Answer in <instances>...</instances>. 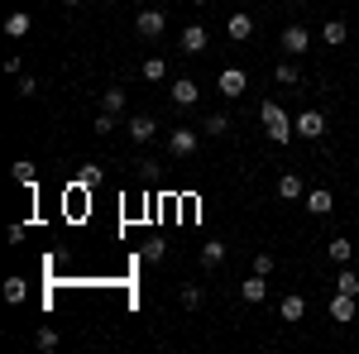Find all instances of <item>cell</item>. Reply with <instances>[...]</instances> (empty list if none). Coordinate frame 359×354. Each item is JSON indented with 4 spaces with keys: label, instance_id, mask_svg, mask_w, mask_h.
Here are the masks:
<instances>
[{
    "label": "cell",
    "instance_id": "obj_30",
    "mask_svg": "<svg viewBox=\"0 0 359 354\" xmlns=\"http://www.w3.org/2000/svg\"><path fill=\"white\" fill-rule=\"evenodd\" d=\"M163 254H168V249H163V240H149V245H144V264H158Z\"/></svg>",
    "mask_w": 359,
    "mask_h": 354
},
{
    "label": "cell",
    "instance_id": "obj_20",
    "mask_svg": "<svg viewBox=\"0 0 359 354\" xmlns=\"http://www.w3.org/2000/svg\"><path fill=\"white\" fill-rule=\"evenodd\" d=\"M201 135H211V139L230 135V115H206V120H201Z\"/></svg>",
    "mask_w": 359,
    "mask_h": 354
},
{
    "label": "cell",
    "instance_id": "obj_16",
    "mask_svg": "<svg viewBox=\"0 0 359 354\" xmlns=\"http://www.w3.org/2000/svg\"><path fill=\"white\" fill-rule=\"evenodd\" d=\"M321 39H326L331 48H340V43L350 39V25H345V20H326V25H321Z\"/></svg>",
    "mask_w": 359,
    "mask_h": 354
},
{
    "label": "cell",
    "instance_id": "obj_32",
    "mask_svg": "<svg viewBox=\"0 0 359 354\" xmlns=\"http://www.w3.org/2000/svg\"><path fill=\"white\" fill-rule=\"evenodd\" d=\"M182 306H201V287H196V282L182 287Z\"/></svg>",
    "mask_w": 359,
    "mask_h": 354
},
{
    "label": "cell",
    "instance_id": "obj_22",
    "mask_svg": "<svg viewBox=\"0 0 359 354\" xmlns=\"http://www.w3.org/2000/svg\"><path fill=\"white\" fill-rule=\"evenodd\" d=\"M25 297H29V282H25V278H5V301H15V306H20Z\"/></svg>",
    "mask_w": 359,
    "mask_h": 354
},
{
    "label": "cell",
    "instance_id": "obj_3",
    "mask_svg": "<svg viewBox=\"0 0 359 354\" xmlns=\"http://www.w3.org/2000/svg\"><path fill=\"white\" fill-rule=\"evenodd\" d=\"M168 101H172L177 110H187V106H196V101H201V86H196L192 77H177V82H172V91H168Z\"/></svg>",
    "mask_w": 359,
    "mask_h": 354
},
{
    "label": "cell",
    "instance_id": "obj_18",
    "mask_svg": "<svg viewBox=\"0 0 359 354\" xmlns=\"http://www.w3.org/2000/svg\"><path fill=\"white\" fill-rule=\"evenodd\" d=\"M221 264H225V245H221V240L201 245V268H221Z\"/></svg>",
    "mask_w": 359,
    "mask_h": 354
},
{
    "label": "cell",
    "instance_id": "obj_10",
    "mask_svg": "<svg viewBox=\"0 0 359 354\" xmlns=\"http://www.w3.org/2000/svg\"><path fill=\"white\" fill-rule=\"evenodd\" d=\"M125 130H130V139H135V144H149V139L158 135V120H154V115H135Z\"/></svg>",
    "mask_w": 359,
    "mask_h": 354
},
{
    "label": "cell",
    "instance_id": "obj_25",
    "mask_svg": "<svg viewBox=\"0 0 359 354\" xmlns=\"http://www.w3.org/2000/svg\"><path fill=\"white\" fill-rule=\"evenodd\" d=\"M34 345H39L43 354H53V350H57V330H53V326H39V335H34Z\"/></svg>",
    "mask_w": 359,
    "mask_h": 354
},
{
    "label": "cell",
    "instance_id": "obj_14",
    "mask_svg": "<svg viewBox=\"0 0 359 354\" xmlns=\"http://www.w3.org/2000/svg\"><path fill=\"white\" fill-rule=\"evenodd\" d=\"M278 316H283V321H302V316H306V301L297 297V292H287V297L278 301Z\"/></svg>",
    "mask_w": 359,
    "mask_h": 354
},
{
    "label": "cell",
    "instance_id": "obj_29",
    "mask_svg": "<svg viewBox=\"0 0 359 354\" xmlns=\"http://www.w3.org/2000/svg\"><path fill=\"white\" fill-rule=\"evenodd\" d=\"M91 130H96V135L106 139V135H111V130H115V110H101V115H96V125H91Z\"/></svg>",
    "mask_w": 359,
    "mask_h": 354
},
{
    "label": "cell",
    "instance_id": "obj_21",
    "mask_svg": "<svg viewBox=\"0 0 359 354\" xmlns=\"http://www.w3.org/2000/svg\"><path fill=\"white\" fill-rule=\"evenodd\" d=\"M5 34H10V39H25V34H29V15H25V10L5 15Z\"/></svg>",
    "mask_w": 359,
    "mask_h": 354
},
{
    "label": "cell",
    "instance_id": "obj_4",
    "mask_svg": "<svg viewBox=\"0 0 359 354\" xmlns=\"http://www.w3.org/2000/svg\"><path fill=\"white\" fill-rule=\"evenodd\" d=\"M135 29H139V39H158V34L168 29V15H163V10H139Z\"/></svg>",
    "mask_w": 359,
    "mask_h": 354
},
{
    "label": "cell",
    "instance_id": "obj_9",
    "mask_svg": "<svg viewBox=\"0 0 359 354\" xmlns=\"http://www.w3.org/2000/svg\"><path fill=\"white\" fill-rule=\"evenodd\" d=\"M306 211H311V216H331V211H335L331 187H311V191H306Z\"/></svg>",
    "mask_w": 359,
    "mask_h": 354
},
{
    "label": "cell",
    "instance_id": "obj_7",
    "mask_svg": "<svg viewBox=\"0 0 359 354\" xmlns=\"http://www.w3.org/2000/svg\"><path fill=\"white\" fill-rule=\"evenodd\" d=\"M278 43H283V53H306V48H311V34H306L302 25H287Z\"/></svg>",
    "mask_w": 359,
    "mask_h": 354
},
{
    "label": "cell",
    "instance_id": "obj_5",
    "mask_svg": "<svg viewBox=\"0 0 359 354\" xmlns=\"http://www.w3.org/2000/svg\"><path fill=\"white\" fill-rule=\"evenodd\" d=\"M216 86H221V96H225V101H235V96H245V86H249L245 67H225L221 77H216Z\"/></svg>",
    "mask_w": 359,
    "mask_h": 354
},
{
    "label": "cell",
    "instance_id": "obj_28",
    "mask_svg": "<svg viewBox=\"0 0 359 354\" xmlns=\"http://www.w3.org/2000/svg\"><path fill=\"white\" fill-rule=\"evenodd\" d=\"M273 268H278V259L269 254V249H259V254H254V273H264V278H269Z\"/></svg>",
    "mask_w": 359,
    "mask_h": 354
},
{
    "label": "cell",
    "instance_id": "obj_33",
    "mask_svg": "<svg viewBox=\"0 0 359 354\" xmlns=\"http://www.w3.org/2000/svg\"><path fill=\"white\" fill-rule=\"evenodd\" d=\"M15 91L29 101V96H39V82H34V77H20V86H15Z\"/></svg>",
    "mask_w": 359,
    "mask_h": 354
},
{
    "label": "cell",
    "instance_id": "obj_36",
    "mask_svg": "<svg viewBox=\"0 0 359 354\" xmlns=\"http://www.w3.org/2000/svg\"><path fill=\"white\" fill-rule=\"evenodd\" d=\"M355 158H359V149H355Z\"/></svg>",
    "mask_w": 359,
    "mask_h": 354
},
{
    "label": "cell",
    "instance_id": "obj_17",
    "mask_svg": "<svg viewBox=\"0 0 359 354\" xmlns=\"http://www.w3.org/2000/svg\"><path fill=\"white\" fill-rule=\"evenodd\" d=\"M359 245H350V240H345V235H335L331 245H326V254H331V264H350V254H355Z\"/></svg>",
    "mask_w": 359,
    "mask_h": 354
},
{
    "label": "cell",
    "instance_id": "obj_1",
    "mask_svg": "<svg viewBox=\"0 0 359 354\" xmlns=\"http://www.w3.org/2000/svg\"><path fill=\"white\" fill-rule=\"evenodd\" d=\"M259 120H264V135L273 139V144H287V139L297 135L292 120H287V110L278 106V101H264V106H259Z\"/></svg>",
    "mask_w": 359,
    "mask_h": 354
},
{
    "label": "cell",
    "instance_id": "obj_27",
    "mask_svg": "<svg viewBox=\"0 0 359 354\" xmlns=\"http://www.w3.org/2000/svg\"><path fill=\"white\" fill-rule=\"evenodd\" d=\"M125 101H130V91L111 86V91H106V106H101V110H115V115H120V110H125Z\"/></svg>",
    "mask_w": 359,
    "mask_h": 354
},
{
    "label": "cell",
    "instance_id": "obj_11",
    "mask_svg": "<svg viewBox=\"0 0 359 354\" xmlns=\"http://www.w3.org/2000/svg\"><path fill=\"white\" fill-rule=\"evenodd\" d=\"M206 43H211V34H206L201 25L182 29V53H206Z\"/></svg>",
    "mask_w": 359,
    "mask_h": 354
},
{
    "label": "cell",
    "instance_id": "obj_23",
    "mask_svg": "<svg viewBox=\"0 0 359 354\" xmlns=\"http://www.w3.org/2000/svg\"><path fill=\"white\" fill-rule=\"evenodd\" d=\"M335 292H350V297H359V273H355V268H340V278H335Z\"/></svg>",
    "mask_w": 359,
    "mask_h": 354
},
{
    "label": "cell",
    "instance_id": "obj_26",
    "mask_svg": "<svg viewBox=\"0 0 359 354\" xmlns=\"http://www.w3.org/2000/svg\"><path fill=\"white\" fill-rule=\"evenodd\" d=\"M10 172H15V182H20V187H34V182H39V172H34V163H15Z\"/></svg>",
    "mask_w": 359,
    "mask_h": 354
},
{
    "label": "cell",
    "instance_id": "obj_24",
    "mask_svg": "<svg viewBox=\"0 0 359 354\" xmlns=\"http://www.w3.org/2000/svg\"><path fill=\"white\" fill-rule=\"evenodd\" d=\"M163 77H168L163 57H144V82H163Z\"/></svg>",
    "mask_w": 359,
    "mask_h": 354
},
{
    "label": "cell",
    "instance_id": "obj_8",
    "mask_svg": "<svg viewBox=\"0 0 359 354\" xmlns=\"http://www.w3.org/2000/svg\"><path fill=\"white\" fill-rule=\"evenodd\" d=\"M240 297H245L249 306H259V301L269 297V278H264V273H249L245 282H240Z\"/></svg>",
    "mask_w": 359,
    "mask_h": 354
},
{
    "label": "cell",
    "instance_id": "obj_19",
    "mask_svg": "<svg viewBox=\"0 0 359 354\" xmlns=\"http://www.w3.org/2000/svg\"><path fill=\"white\" fill-rule=\"evenodd\" d=\"M273 77H278L283 86H297V82H302V67H297L292 57H283V62H278V72H273Z\"/></svg>",
    "mask_w": 359,
    "mask_h": 354
},
{
    "label": "cell",
    "instance_id": "obj_13",
    "mask_svg": "<svg viewBox=\"0 0 359 354\" xmlns=\"http://www.w3.org/2000/svg\"><path fill=\"white\" fill-rule=\"evenodd\" d=\"M331 321H340V326L355 321V297H350V292H335L331 297Z\"/></svg>",
    "mask_w": 359,
    "mask_h": 354
},
{
    "label": "cell",
    "instance_id": "obj_34",
    "mask_svg": "<svg viewBox=\"0 0 359 354\" xmlns=\"http://www.w3.org/2000/svg\"><path fill=\"white\" fill-rule=\"evenodd\" d=\"M62 5H82V0H62Z\"/></svg>",
    "mask_w": 359,
    "mask_h": 354
},
{
    "label": "cell",
    "instance_id": "obj_15",
    "mask_svg": "<svg viewBox=\"0 0 359 354\" xmlns=\"http://www.w3.org/2000/svg\"><path fill=\"white\" fill-rule=\"evenodd\" d=\"M225 34H230L235 43H245L249 34H254V15H230V25H225Z\"/></svg>",
    "mask_w": 359,
    "mask_h": 354
},
{
    "label": "cell",
    "instance_id": "obj_2",
    "mask_svg": "<svg viewBox=\"0 0 359 354\" xmlns=\"http://www.w3.org/2000/svg\"><path fill=\"white\" fill-rule=\"evenodd\" d=\"M292 130H297V139H321L326 135V115H321V110H302V115L292 120Z\"/></svg>",
    "mask_w": 359,
    "mask_h": 354
},
{
    "label": "cell",
    "instance_id": "obj_35",
    "mask_svg": "<svg viewBox=\"0 0 359 354\" xmlns=\"http://www.w3.org/2000/svg\"><path fill=\"white\" fill-rule=\"evenodd\" d=\"M192 5H211V0H192Z\"/></svg>",
    "mask_w": 359,
    "mask_h": 354
},
{
    "label": "cell",
    "instance_id": "obj_12",
    "mask_svg": "<svg viewBox=\"0 0 359 354\" xmlns=\"http://www.w3.org/2000/svg\"><path fill=\"white\" fill-rule=\"evenodd\" d=\"M278 196H283V201H297V196H306L302 172H283V177H278Z\"/></svg>",
    "mask_w": 359,
    "mask_h": 354
},
{
    "label": "cell",
    "instance_id": "obj_31",
    "mask_svg": "<svg viewBox=\"0 0 359 354\" xmlns=\"http://www.w3.org/2000/svg\"><path fill=\"white\" fill-rule=\"evenodd\" d=\"M77 182H82V187H96V182H101V168H96V163H86L82 172H77Z\"/></svg>",
    "mask_w": 359,
    "mask_h": 354
},
{
    "label": "cell",
    "instance_id": "obj_6",
    "mask_svg": "<svg viewBox=\"0 0 359 354\" xmlns=\"http://www.w3.org/2000/svg\"><path fill=\"white\" fill-rule=\"evenodd\" d=\"M168 149H172L177 158H192L196 149H201V135H196V130H172V135H168Z\"/></svg>",
    "mask_w": 359,
    "mask_h": 354
}]
</instances>
